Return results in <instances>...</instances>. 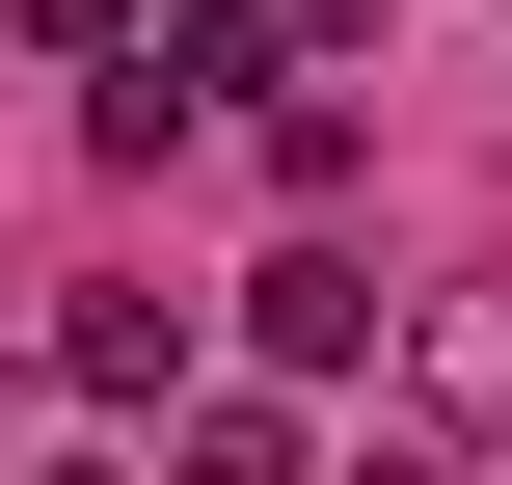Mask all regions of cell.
I'll list each match as a JSON object with an SVG mask.
<instances>
[{"mask_svg":"<svg viewBox=\"0 0 512 485\" xmlns=\"http://www.w3.org/2000/svg\"><path fill=\"white\" fill-rule=\"evenodd\" d=\"M243 324H270V378H351V351H378L405 297H378L351 243H270V270H243Z\"/></svg>","mask_w":512,"mask_h":485,"instance_id":"1","label":"cell"},{"mask_svg":"<svg viewBox=\"0 0 512 485\" xmlns=\"http://www.w3.org/2000/svg\"><path fill=\"white\" fill-rule=\"evenodd\" d=\"M405 405H432V459L512 432V297H405Z\"/></svg>","mask_w":512,"mask_h":485,"instance_id":"2","label":"cell"},{"mask_svg":"<svg viewBox=\"0 0 512 485\" xmlns=\"http://www.w3.org/2000/svg\"><path fill=\"white\" fill-rule=\"evenodd\" d=\"M54 378H81V405H162L189 351H162V297H54Z\"/></svg>","mask_w":512,"mask_h":485,"instance_id":"3","label":"cell"},{"mask_svg":"<svg viewBox=\"0 0 512 485\" xmlns=\"http://www.w3.org/2000/svg\"><path fill=\"white\" fill-rule=\"evenodd\" d=\"M162 485H297V432H270V405H189V432H162Z\"/></svg>","mask_w":512,"mask_h":485,"instance_id":"4","label":"cell"},{"mask_svg":"<svg viewBox=\"0 0 512 485\" xmlns=\"http://www.w3.org/2000/svg\"><path fill=\"white\" fill-rule=\"evenodd\" d=\"M351 485H459V459H432V432H378V459H351Z\"/></svg>","mask_w":512,"mask_h":485,"instance_id":"5","label":"cell"},{"mask_svg":"<svg viewBox=\"0 0 512 485\" xmlns=\"http://www.w3.org/2000/svg\"><path fill=\"white\" fill-rule=\"evenodd\" d=\"M297 27H378V0H297Z\"/></svg>","mask_w":512,"mask_h":485,"instance_id":"6","label":"cell"},{"mask_svg":"<svg viewBox=\"0 0 512 485\" xmlns=\"http://www.w3.org/2000/svg\"><path fill=\"white\" fill-rule=\"evenodd\" d=\"M54 485H135V459H54Z\"/></svg>","mask_w":512,"mask_h":485,"instance_id":"7","label":"cell"}]
</instances>
